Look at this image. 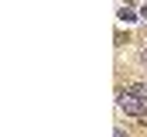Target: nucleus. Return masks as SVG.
Returning <instances> with one entry per match:
<instances>
[{
    "label": "nucleus",
    "mask_w": 147,
    "mask_h": 137,
    "mask_svg": "<svg viewBox=\"0 0 147 137\" xmlns=\"http://www.w3.org/2000/svg\"><path fill=\"white\" fill-rule=\"evenodd\" d=\"M137 17H140V14H137L134 7H120V21H130V24H134Z\"/></svg>",
    "instance_id": "2"
},
{
    "label": "nucleus",
    "mask_w": 147,
    "mask_h": 137,
    "mask_svg": "<svg viewBox=\"0 0 147 137\" xmlns=\"http://www.w3.org/2000/svg\"><path fill=\"white\" fill-rule=\"evenodd\" d=\"M140 65L147 68V45H144V52H140Z\"/></svg>",
    "instance_id": "3"
},
{
    "label": "nucleus",
    "mask_w": 147,
    "mask_h": 137,
    "mask_svg": "<svg viewBox=\"0 0 147 137\" xmlns=\"http://www.w3.org/2000/svg\"><path fill=\"white\" fill-rule=\"evenodd\" d=\"M113 137H127V130H120V127H116V134H113Z\"/></svg>",
    "instance_id": "4"
},
{
    "label": "nucleus",
    "mask_w": 147,
    "mask_h": 137,
    "mask_svg": "<svg viewBox=\"0 0 147 137\" xmlns=\"http://www.w3.org/2000/svg\"><path fill=\"white\" fill-rule=\"evenodd\" d=\"M140 17H147V7H144V10H140Z\"/></svg>",
    "instance_id": "5"
},
{
    "label": "nucleus",
    "mask_w": 147,
    "mask_h": 137,
    "mask_svg": "<svg viewBox=\"0 0 147 137\" xmlns=\"http://www.w3.org/2000/svg\"><path fill=\"white\" fill-rule=\"evenodd\" d=\"M120 106H123V113H130L134 120L147 117V100L140 96V93H134L130 86H127V89H120Z\"/></svg>",
    "instance_id": "1"
}]
</instances>
